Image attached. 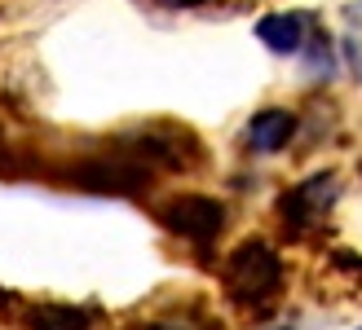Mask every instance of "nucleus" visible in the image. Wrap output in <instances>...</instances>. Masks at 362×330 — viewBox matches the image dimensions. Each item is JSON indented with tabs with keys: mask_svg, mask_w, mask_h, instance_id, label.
I'll use <instances>...</instances> for the list:
<instances>
[{
	"mask_svg": "<svg viewBox=\"0 0 362 330\" xmlns=\"http://www.w3.org/2000/svg\"><path fill=\"white\" fill-rule=\"evenodd\" d=\"M283 286V260L265 238H247L226 260V291L239 304H265Z\"/></svg>",
	"mask_w": 362,
	"mask_h": 330,
	"instance_id": "nucleus-1",
	"label": "nucleus"
},
{
	"mask_svg": "<svg viewBox=\"0 0 362 330\" xmlns=\"http://www.w3.org/2000/svg\"><path fill=\"white\" fill-rule=\"evenodd\" d=\"M164 229L186 238L194 247H212L226 229V203L212 194H173L164 207H159Z\"/></svg>",
	"mask_w": 362,
	"mask_h": 330,
	"instance_id": "nucleus-2",
	"label": "nucleus"
},
{
	"mask_svg": "<svg viewBox=\"0 0 362 330\" xmlns=\"http://www.w3.org/2000/svg\"><path fill=\"white\" fill-rule=\"evenodd\" d=\"M71 181L84 190H102V194H137L151 185V168L137 154L133 159H84L71 172Z\"/></svg>",
	"mask_w": 362,
	"mask_h": 330,
	"instance_id": "nucleus-3",
	"label": "nucleus"
},
{
	"mask_svg": "<svg viewBox=\"0 0 362 330\" xmlns=\"http://www.w3.org/2000/svg\"><path fill=\"white\" fill-rule=\"evenodd\" d=\"M336 203V176H310L305 185H296V190H287L283 194V225L292 229V233H300L305 225H314V220L322 216Z\"/></svg>",
	"mask_w": 362,
	"mask_h": 330,
	"instance_id": "nucleus-4",
	"label": "nucleus"
},
{
	"mask_svg": "<svg viewBox=\"0 0 362 330\" xmlns=\"http://www.w3.org/2000/svg\"><path fill=\"white\" fill-rule=\"evenodd\" d=\"M296 128H300L296 110L265 106V110H257V115L247 119L243 141H247V150H252V154H279V150H287V145L296 141Z\"/></svg>",
	"mask_w": 362,
	"mask_h": 330,
	"instance_id": "nucleus-5",
	"label": "nucleus"
},
{
	"mask_svg": "<svg viewBox=\"0 0 362 330\" xmlns=\"http://www.w3.org/2000/svg\"><path fill=\"white\" fill-rule=\"evenodd\" d=\"M310 35V18L305 13H265L257 23V40L274 53V58H296Z\"/></svg>",
	"mask_w": 362,
	"mask_h": 330,
	"instance_id": "nucleus-6",
	"label": "nucleus"
},
{
	"mask_svg": "<svg viewBox=\"0 0 362 330\" xmlns=\"http://www.w3.org/2000/svg\"><path fill=\"white\" fill-rule=\"evenodd\" d=\"M35 330H88V313L76 304H40L31 313Z\"/></svg>",
	"mask_w": 362,
	"mask_h": 330,
	"instance_id": "nucleus-7",
	"label": "nucleus"
},
{
	"mask_svg": "<svg viewBox=\"0 0 362 330\" xmlns=\"http://www.w3.org/2000/svg\"><path fill=\"white\" fill-rule=\"evenodd\" d=\"M310 71H322V80H332V75H336V62H332V44H327V35L310 44Z\"/></svg>",
	"mask_w": 362,
	"mask_h": 330,
	"instance_id": "nucleus-8",
	"label": "nucleus"
},
{
	"mask_svg": "<svg viewBox=\"0 0 362 330\" xmlns=\"http://www.w3.org/2000/svg\"><path fill=\"white\" fill-rule=\"evenodd\" d=\"M340 49H345V58H349V71L362 80V44H358V40H345Z\"/></svg>",
	"mask_w": 362,
	"mask_h": 330,
	"instance_id": "nucleus-9",
	"label": "nucleus"
},
{
	"mask_svg": "<svg viewBox=\"0 0 362 330\" xmlns=\"http://www.w3.org/2000/svg\"><path fill=\"white\" fill-rule=\"evenodd\" d=\"M155 5H164V9H199L204 0H155Z\"/></svg>",
	"mask_w": 362,
	"mask_h": 330,
	"instance_id": "nucleus-10",
	"label": "nucleus"
},
{
	"mask_svg": "<svg viewBox=\"0 0 362 330\" xmlns=\"http://www.w3.org/2000/svg\"><path fill=\"white\" fill-rule=\"evenodd\" d=\"M141 330H186V326H177V322H146Z\"/></svg>",
	"mask_w": 362,
	"mask_h": 330,
	"instance_id": "nucleus-11",
	"label": "nucleus"
},
{
	"mask_svg": "<svg viewBox=\"0 0 362 330\" xmlns=\"http://www.w3.org/2000/svg\"><path fill=\"white\" fill-rule=\"evenodd\" d=\"M269 330H296V326H269Z\"/></svg>",
	"mask_w": 362,
	"mask_h": 330,
	"instance_id": "nucleus-12",
	"label": "nucleus"
}]
</instances>
